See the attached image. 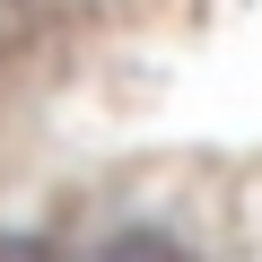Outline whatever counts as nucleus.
<instances>
[{"mask_svg":"<svg viewBox=\"0 0 262 262\" xmlns=\"http://www.w3.org/2000/svg\"><path fill=\"white\" fill-rule=\"evenodd\" d=\"M88 262H184V253H175V245H166L158 227H122V236H105V245H96Z\"/></svg>","mask_w":262,"mask_h":262,"instance_id":"f257e3e1","label":"nucleus"},{"mask_svg":"<svg viewBox=\"0 0 262 262\" xmlns=\"http://www.w3.org/2000/svg\"><path fill=\"white\" fill-rule=\"evenodd\" d=\"M0 262H44V245H27V236H0Z\"/></svg>","mask_w":262,"mask_h":262,"instance_id":"f03ea898","label":"nucleus"}]
</instances>
